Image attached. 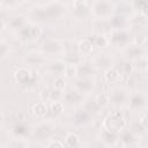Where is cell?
<instances>
[{
  "instance_id": "cell-1",
  "label": "cell",
  "mask_w": 148,
  "mask_h": 148,
  "mask_svg": "<svg viewBox=\"0 0 148 148\" xmlns=\"http://www.w3.org/2000/svg\"><path fill=\"white\" fill-rule=\"evenodd\" d=\"M114 10V5L111 0H96L90 8L92 16L98 20H109Z\"/></svg>"
},
{
  "instance_id": "cell-2",
  "label": "cell",
  "mask_w": 148,
  "mask_h": 148,
  "mask_svg": "<svg viewBox=\"0 0 148 148\" xmlns=\"http://www.w3.org/2000/svg\"><path fill=\"white\" fill-rule=\"evenodd\" d=\"M17 38L24 43H32L39 39L42 36L40 27L35 22H27L17 32Z\"/></svg>"
},
{
  "instance_id": "cell-3",
  "label": "cell",
  "mask_w": 148,
  "mask_h": 148,
  "mask_svg": "<svg viewBox=\"0 0 148 148\" xmlns=\"http://www.w3.org/2000/svg\"><path fill=\"white\" fill-rule=\"evenodd\" d=\"M126 126V120L120 111H112L103 120V128L113 133H119Z\"/></svg>"
},
{
  "instance_id": "cell-4",
  "label": "cell",
  "mask_w": 148,
  "mask_h": 148,
  "mask_svg": "<svg viewBox=\"0 0 148 148\" xmlns=\"http://www.w3.org/2000/svg\"><path fill=\"white\" fill-rule=\"evenodd\" d=\"M108 40H109V44L112 45L114 49H125L131 44L132 35L126 29L112 30Z\"/></svg>"
},
{
  "instance_id": "cell-5",
  "label": "cell",
  "mask_w": 148,
  "mask_h": 148,
  "mask_svg": "<svg viewBox=\"0 0 148 148\" xmlns=\"http://www.w3.org/2000/svg\"><path fill=\"white\" fill-rule=\"evenodd\" d=\"M127 105L132 111H141L146 110L147 106V96L145 92L135 90L131 94H128Z\"/></svg>"
},
{
  "instance_id": "cell-6",
  "label": "cell",
  "mask_w": 148,
  "mask_h": 148,
  "mask_svg": "<svg viewBox=\"0 0 148 148\" xmlns=\"http://www.w3.org/2000/svg\"><path fill=\"white\" fill-rule=\"evenodd\" d=\"M40 51L44 56H62L65 53V47L58 39H46L42 44Z\"/></svg>"
},
{
  "instance_id": "cell-7",
  "label": "cell",
  "mask_w": 148,
  "mask_h": 148,
  "mask_svg": "<svg viewBox=\"0 0 148 148\" xmlns=\"http://www.w3.org/2000/svg\"><path fill=\"white\" fill-rule=\"evenodd\" d=\"M127 99H128L127 90L124 88H120V87L113 88L109 94V101L116 108L125 106L127 104Z\"/></svg>"
},
{
  "instance_id": "cell-8",
  "label": "cell",
  "mask_w": 148,
  "mask_h": 148,
  "mask_svg": "<svg viewBox=\"0 0 148 148\" xmlns=\"http://www.w3.org/2000/svg\"><path fill=\"white\" fill-rule=\"evenodd\" d=\"M53 131H54V125L52 121H43L32 128L31 135L38 140L50 139Z\"/></svg>"
},
{
  "instance_id": "cell-9",
  "label": "cell",
  "mask_w": 148,
  "mask_h": 148,
  "mask_svg": "<svg viewBox=\"0 0 148 148\" xmlns=\"http://www.w3.org/2000/svg\"><path fill=\"white\" fill-rule=\"evenodd\" d=\"M73 88L83 95H89L95 88V81L92 77H76L73 82Z\"/></svg>"
},
{
  "instance_id": "cell-10",
  "label": "cell",
  "mask_w": 148,
  "mask_h": 148,
  "mask_svg": "<svg viewBox=\"0 0 148 148\" xmlns=\"http://www.w3.org/2000/svg\"><path fill=\"white\" fill-rule=\"evenodd\" d=\"M124 57L127 61H138L139 59L146 57V50L143 46L139 45H128L124 50Z\"/></svg>"
},
{
  "instance_id": "cell-11",
  "label": "cell",
  "mask_w": 148,
  "mask_h": 148,
  "mask_svg": "<svg viewBox=\"0 0 148 148\" xmlns=\"http://www.w3.org/2000/svg\"><path fill=\"white\" fill-rule=\"evenodd\" d=\"M32 128L25 124L24 121H14V124L10 127V133L14 138H20V139H27L29 135H31Z\"/></svg>"
},
{
  "instance_id": "cell-12",
  "label": "cell",
  "mask_w": 148,
  "mask_h": 148,
  "mask_svg": "<svg viewBox=\"0 0 148 148\" xmlns=\"http://www.w3.org/2000/svg\"><path fill=\"white\" fill-rule=\"evenodd\" d=\"M75 71L77 77H92L97 69L91 61H80L75 65Z\"/></svg>"
},
{
  "instance_id": "cell-13",
  "label": "cell",
  "mask_w": 148,
  "mask_h": 148,
  "mask_svg": "<svg viewBox=\"0 0 148 148\" xmlns=\"http://www.w3.org/2000/svg\"><path fill=\"white\" fill-rule=\"evenodd\" d=\"M62 98H64L65 104H67L69 106H79V105H82V103L84 101V95L73 88V89L66 91L64 94Z\"/></svg>"
},
{
  "instance_id": "cell-14",
  "label": "cell",
  "mask_w": 148,
  "mask_h": 148,
  "mask_svg": "<svg viewBox=\"0 0 148 148\" xmlns=\"http://www.w3.org/2000/svg\"><path fill=\"white\" fill-rule=\"evenodd\" d=\"M45 8H46V12L49 14L50 20L60 18L66 13V5H62V3L57 2L54 0L52 2H49L47 5H45Z\"/></svg>"
},
{
  "instance_id": "cell-15",
  "label": "cell",
  "mask_w": 148,
  "mask_h": 148,
  "mask_svg": "<svg viewBox=\"0 0 148 148\" xmlns=\"http://www.w3.org/2000/svg\"><path fill=\"white\" fill-rule=\"evenodd\" d=\"M136 134L133 133L130 128H124L121 130L119 133H118V141H117V145H121V146H125V147H131V146H136Z\"/></svg>"
},
{
  "instance_id": "cell-16",
  "label": "cell",
  "mask_w": 148,
  "mask_h": 148,
  "mask_svg": "<svg viewBox=\"0 0 148 148\" xmlns=\"http://www.w3.org/2000/svg\"><path fill=\"white\" fill-rule=\"evenodd\" d=\"M15 80L21 84H30L36 80L35 71L28 69L25 67H21L15 72Z\"/></svg>"
},
{
  "instance_id": "cell-17",
  "label": "cell",
  "mask_w": 148,
  "mask_h": 148,
  "mask_svg": "<svg viewBox=\"0 0 148 148\" xmlns=\"http://www.w3.org/2000/svg\"><path fill=\"white\" fill-rule=\"evenodd\" d=\"M29 18L32 22H44V21L50 20L49 14H47L46 8H45V5L32 7L29 12Z\"/></svg>"
},
{
  "instance_id": "cell-18",
  "label": "cell",
  "mask_w": 148,
  "mask_h": 148,
  "mask_svg": "<svg viewBox=\"0 0 148 148\" xmlns=\"http://www.w3.org/2000/svg\"><path fill=\"white\" fill-rule=\"evenodd\" d=\"M92 65L96 67V69H108L112 67L113 60L112 57L109 53H98L94 59H92Z\"/></svg>"
},
{
  "instance_id": "cell-19",
  "label": "cell",
  "mask_w": 148,
  "mask_h": 148,
  "mask_svg": "<svg viewBox=\"0 0 148 148\" xmlns=\"http://www.w3.org/2000/svg\"><path fill=\"white\" fill-rule=\"evenodd\" d=\"M25 62L32 67L43 66L46 64V57L39 52H31L25 57Z\"/></svg>"
},
{
  "instance_id": "cell-20",
  "label": "cell",
  "mask_w": 148,
  "mask_h": 148,
  "mask_svg": "<svg viewBox=\"0 0 148 148\" xmlns=\"http://www.w3.org/2000/svg\"><path fill=\"white\" fill-rule=\"evenodd\" d=\"M25 23H27V20H25L24 16H22V15H14V16H10L8 18V21L6 22V25L12 31L17 32Z\"/></svg>"
},
{
  "instance_id": "cell-21",
  "label": "cell",
  "mask_w": 148,
  "mask_h": 148,
  "mask_svg": "<svg viewBox=\"0 0 148 148\" xmlns=\"http://www.w3.org/2000/svg\"><path fill=\"white\" fill-rule=\"evenodd\" d=\"M82 109H84L91 116H96V114H99L101 111H102V106L96 102L95 97L92 98H89L87 101H83L82 103Z\"/></svg>"
},
{
  "instance_id": "cell-22",
  "label": "cell",
  "mask_w": 148,
  "mask_h": 148,
  "mask_svg": "<svg viewBox=\"0 0 148 148\" xmlns=\"http://www.w3.org/2000/svg\"><path fill=\"white\" fill-rule=\"evenodd\" d=\"M99 140L103 142L104 146H116L118 141V133H113L102 128V132L99 134Z\"/></svg>"
},
{
  "instance_id": "cell-23",
  "label": "cell",
  "mask_w": 148,
  "mask_h": 148,
  "mask_svg": "<svg viewBox=\"0 0 148 148\" xmlns=\"http://www.w3.org/2000/svg\"><path fill=\"white\" fill-rule=\"evenodd\" d=\"M109 23L111 27V30H118V29H125V25L128 24V21L126 16L120 14H114L109 18Z\"/></svg>"
},
{
  "instance_id": "cell-24",
  "label": "cell",
  "mask_w": 148,
  "mask_h": 148,
  "mask_svg": "<svg viewBox=\"0 0 148 148\" xmlns=\"http://www.w3.org/2000/svg\"><path fill=\"white\" fill-rule=\"evenodd\" d=\"M128 24L133 29H143L147 27V17L143 14H135L128 20Z\"/></svg>"
},
{
  "instance_id": "cell-25",
  "label": "cell",
  "mask_w": 148,
  "mask_h": 148,
  "mask_svg": "<svg viewBox=\"0 0 148 148\" xmlns=\"http://www.w3.org/2000/svg\"><path fill=\"white\" fill-rule=\"evenodd\" d=\"M92 29H94V34H102V35H105V32L111 31L110 23L106 20H98V18L94 20Z\"/></svg>"
},
{
  "instance_id": "cell-26",
  "label": "cell",
  "mask_w": 148,
  "mask_h": 148,
  "mask_svg": "<svg viewBox=\"0 0 148 148\" xmlns=\"http://www.w3.org/2000/svg\"><path fill=\"white\" fill-rule=\"evenodd\" d=\"M88 39L95 47H106L109 45L108 37H105V35H102V34H94Z\"/></svg>"
},
{
  "instance_id": "cell-27",
  "label": "cell",
  "mask_w": 148,
  "mask_h": 148,
  "mask_svg": "<svg viewBox=\"0 0 148 148\" xmlns=\"http://www.w3.org/2000/svg\"><path fill=\"white\" fill-rule=\"evenodd\" d=\"M65 68H66V62L64 60H56V61H52L50 65H49V71L59 76V75H64V72H65Z\"/></svg>"
},
{
  "instance_id": "cell-28",
  "label": "cell",
  "mask_w": 148,
  "mask_h": 148,
  "mask_svg": "<svg viewBox=\"0 0 148 148\" xmlns=\"http://www.w3.org/2000/svg\"><path fill=\"white\" fill-rule=\"evenodd\" d=\"M90 118H91V114H89L84 109H81V110H77L74 114V121L75 124L77 125H86L90 121Z\"/></svg>"
},
{
  "instance_id": "cell-29",
  "label": "cell",
  "mask_w": 148,
  "mask_h": 148,
  "mask_svg": "<svg viewBox=\"0 0 148 148\" xmlns=\"http://www.w3.org/2000/svg\"><path fill=\"white\" fill-rule=\"evenodd\" d=\"M64 108H65V105H64L62 102H60V101H52L51 104L47 106V113L53 116V117L54 116H59V114L62 113Z\"/></svg>"
},
{
  "instance_id": "cell-30",
  "label": "cell",
  "mask_w": 148,
  "mask_h": 148,
  "mask_svg": "<svg viewBox=\"0 0 148 148\" xmlns=\"http://www.w3.org/2000/svg\"><path fill=\"white\" fill-rule=\"evenodd\" d=\"M116 69L118 71L119 75H124V76H130L132 73H133V65L131 64V61H124V62H120L119 65H117Z\"/></svg>"
},
{
  "instance_id": "cell-31",
  "label": "cell",
  "mask_w": 148,
  "mask_h": 148,
  "mask_svg": "<svg viewBox=\"0 0 148 148\" xmlns=\"http://www.w3.org/2000/svg\"><path fill=\"white\" fill-rule=\"evenodd\" d=\"M31 111L37 117H45L47 114V105L45 102H39L32 105Z\"/></svg>"
},
{
  "instance_id": "cell-32",
  "label": "cell",
  "mask_w": 148,
  "mask_h": 148,
  "mask_svg": "<svg viewBox=\"0 0 148 148\" xmlns=\"http://www.w3.org/2000/svg\"><path fill=\"white\" fill-rule=\"evenodd\" d=\"M92 49H94V46H92V44L90 43L89 39H82V40L79 43V51H80V53L83 54V56L90 54V53L92 52Z\"/></svg>"
},
{
  "instance_id": "cell-33",
  "label": "cell",
  "mask_w": 148,
  "mask_h": 148,
  "mask_svg": "<svg viewBox=\"0 0 148 148\" xmlns=\"http://www.w3.org/2000/svg\"><path fill=\"white\" fill-rule=\"evenodd\" d=\"M104 75H105V80L108 82H110V83L117 82L119 80V77H120V75H119L118 71L116 69V67H110V68L105 69V74Z\"/></svg>"
},
{
  "instance_id": "cell-34",
  "label": "cell",
  "mask_w": 148,
  "mask_h": 148,
  "mask_svg": "<svg viewBox=\"0 0 148 148\" xmlns=\"http://www.w3.org/2000/svg\"><path fill=\"white\" fill-rule=\"evenodd\" d=\"M74 9H75V13L79 17H84L89 13V8H88L87 3L83 2V1H76Z\"/></svg>"
},
{
  "instance_id": "cell-35",
  "label": "cell",
  "mask_w": 148,
  "mask_h": 148,
  "mask_svg": "<svg viewBox=\"0 0 148 148\" xmlns=\"http://www.w3.org/2000/svg\"><path fill=\"white\" fill-rule=\"evenodd\" d=\"M132 7L138 13L146 15V13H147V0H133Z\"/></svg>"
},
{
  "instance_id": "cell-36",
  "label": "cell",
  "mask_w": 148,
  "mask_h": 148,
  "mask_svg": "<svg viewBox=\"0 0 148 148\" xmlns=\"http://www.w3.org/2000/svg\"><path fill=\"white\" fill-rule=\"evenodd\" d=\"M64 61L66 62V65H76L79 64L80 60V56L77 53H64Z\"/></svg>"
},
{
  "instance_id": "cell-37",
  "label": "cell",
  "mask_w": 148,
  "mask_h": 148,
  "mask_svg": "<svg viewBox=\"0 0 148 148\" xmlns=\"http://www.w3.org/2000/svg\"><path fill=\"white\" fill-rule=\"evenodd\" d=\"M79 145V136L74 133H68L64 140V146L66 147H74Z\"/></svg>"
},
{
  "instance_id": "cell-38",
  "label": "cell",
  "mask_w": 148,
  "mask_h": 148,
  "mask_svg": "<svg viewBox=\"0 0 148 148\" xmlns=\"http://www.w3.org/2000/svg\"><path fill=\"white\" fill-rule=\"evenodd\" d=\"M9 53H10L9 45H8L5 40L0 39V60L6 59V58L9 56Z\"/></svg>"
},
{
  "instance_id": "cell-39",
  "label": "cell",
  "mask_w": 148,
  "mask_h": 148,
  "mask_svg": "<svg viewBox=\"0 0 148 148\" xmlns=\"http://www.w3.org/2000/svg\"><path fill=\"white\" fill-rule=\"evenodd\" d=\"M7 146H9V147H28L29 143L25 141V139L14 138V139H12V140L7 143Z\"/></svg>"
},
{
  "instance_id": "cell-40",
  "label": "cell",
  "mask_w": 148,
  "mask_h": 148,
  "mask_svg": "<svg viewBox=\"0 0 148 148\" xmlns=\"http://www.w3.org/2000/svg\"><path fill=\"white\" fill-rule=\"evenodd\" d=\"M95 99L96 102L102 106V108H105L110 104V101H109V95L108 94H98L97 96H95Z\"/></svg>"
},
{
  "instance_id": "cell-41",
  "label": "cell",
  "mask_w": 148,
  "mask_h": 148,
  "mask_svg": "<svg viewBox=\"0 0 148 148\" xmlns=\"http://www.w3.org/2000/svg\"><path fill=\"white\" fill-rule=\"evenodd\" d=\"M66 87V79L64 75H59L56 77L54 80V88L59 89V90H64Z\"/></svg>"
},
{
  "instance_id": "cell-42",
  "label": "cell",
  "mask_w": 148,
  "mask_h": 148,
  "mask_svg": "<svg viewBox=\"0 0 148 148\" xmlns=\"http://www.w3.org/2000/svg\"><path fill=\"white\" fill-rule=\"evenodd\" d=\"M64 94H62V90H59V89H53L50 91V102L52 101H60V98H62Z\"/></svg>"
},
{
  "instance_id": "cell-43",
  "label": "cell",
  "mask_w": 148,
  "mask_h": 148,
  "mask_svg": "<svg viewBox=\"0 0 148 148\" xmlns=\"http://www.w3.org/2000/svg\"><path fill=\"white\" fill-rule=\"evenodd\" d=\"M16 5H21V1L20 0H0V6L3 8L14 7Z\"/></svg>"
},
{
  "instance_id": "cell-44",
  "label": "cell",
  "mask_w": 148,
  "mask_h": 148,
  "mask_svg": "<svg viewBox=\"0 0 148 148\" xmlns=\"http://www.w3.org/2000/svg\"><path fill=\"white\" fill-rule=\"evenodd\" d=\"M133 42H134L135 45L145 47V45L147 43V37H146V35H136V37L133 39Z\"/></svg>"
},
{
  "instance_id": "cell-45",
  "label": "cell",
  "mask_w": 148,
  "mask_h": 148,
  "mask_svg": "<svg viewBox=\"0 0 148 148\" xmlns=\"http://www.w3.org/2000/svg\"><path fill=\"white\" fill-rule=\"evenodd\" d=\"M50 89H44V90H42L40 91V94H39V96H40V98H42V101L43 102H50Z\"/></svg>"
},
{
  "instance_id": "cell-46",
  "label": "cell",
  "mask_w": 148,
  "mask_h": 148,
  "mask_svg": "<svg viewBox=\"0 0 148 148\" xmlns=\"http://www.w3.org/2000/svg\"><path fill=\"white\" fill-rule=\"evenodd\" d=\"M139 123H140L141 126H143V127L147 130L148 124H147V112H146V111H143L142 114L140 116V118H139Z\"/></svg>"
},
{
  "instance_id": "cell-47",
  "label": "cell",
  "mask_w": 148,
  "mask_h": 148,
  "mask_svg": "<svg viewBox=\"0 0 148 148\" xmlns=\"http://www.w3.org/2000/svg\"><path fill=\"white\" fill-rule=\"evenodd\" d=\"M51 141L47 143L49 147H64V142L61 141H58V140H53V139H50Z\"/></svg>"
},
{
  "instance_id": "cell-48",
  "label": "cell",
  "mask_w": 148,
  "mask_h": 148,
  "mask_svg": "<svg viewBox=\"0 0 148 148\" xmlns=\"http://www.w3.org/2000/svg\"><path fill=\"white\" fill-rule=\"evenodd\" d=\"M54 1H57V2H60V3H62V5H68V3L73 2L74 0H54Z\"/></svg>"
},
{
  "instance_id": "cell-49",
  "label": "cell",
  "mask_w": 148,
  "mask_h": 148,
  "mask_svg": "<svg viewBox=\"0 0 148 148\" xmlns=\"http://www.w3.org/2000/svg\"><path fill=\"white\" fill-rule=\"evenodd\" d=\"M5 27H6V22H5L2 18H0V31H1V30H3V29H5Z\"/></svg>"
},
{
  "instance_id": "cell-50",
  "label": "cell",
  "mask_w": 148,
  "mask_h": 148,
  "mask_svg": "<svg viewBox=\"0 0 148 148\" xmlns=\"http://www.w3.org/2000/svg\"><path fill=\"white\" fill-rule=\"evenodd\" d=\"M3 123V116L0 113V126H1V124Z\"/></svg>"
}]
</instances>
